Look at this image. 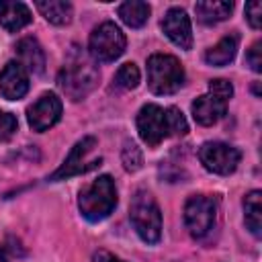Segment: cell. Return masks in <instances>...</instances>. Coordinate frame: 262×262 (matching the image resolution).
I'll use <instances>...</instances> for the list:
<instances>
[{
  "label": "cell",
  "mask_w": 262,
  "mask_h": 262,
  "mask_svg": "<svg viewBox=\"0 0 262 262\" xmlns=\"http://www.w3.org/2000/svg\"><path fill=\"white\" fill-rule=\"evenodd\" d=\"M135 123H137L139 137L147 147L160 145L168 135L182 137L188 133V123L182 111L176 106L162 108L160 104H154V102L143 104L141 111L137 113Z\"/></svg>",
  "instance_id": "cell-1"
},
{
  "label": "cell",
  "mask_w": 262,
  "mask_h": 262,
  "mask_svg": "<svg viewBox=\"0 0 262 262\" xmlns=\"http://www.w3.org/2000/svg\"><path fill=\"white\" fill-rule=\"evenodd\" d=\"M96 84H98V70L84 55H74L70 61H66V66L57 74V86L72 100L86 98Z\"/></svg>",
  "instance_id": "cell-2"
},
{
  "label": "cell",
  "mask_w": 262,
  "mask_h": 262,
  "mask_svg": "<svg viewBox=\"0 0 262 262\" xmlns=\"http://www.w3.org/2000/svg\"><path fill=\"white\" fill-rule=\"evenodd\" d=\"M78 207H80L82 217L92 223L106 219L117 207V188H115L113 178L108 174L98 176L90 186H86L80 192Z\"/></svg>",
  "instance_id": "cell-3"
},
{
  "label": "cell",
  "mask_w": 262,
  "mask_h": 262,
  "mask_svg": "<svg viewBox=\"0 0 262 262\" xmlns=\"http://www.w3.org/2000/svg\"><path fill=\"white\" fill-rule=\"evenodd\" d=\"M184 84V68L174 55L154 53L147 59V86L154 94H174Z\"/></svg>",
  "instance_id": "cell-4"
},
{
  "label": "cell",
  "mask_w": 262,
  "mask_h": 262,
  "mask_svg": "<svg viewBox=\"0 0 262 262\" xmlns=\"http://www.w3.org/2000/svg\"><path fill=\"white\" fill-rule=\"evenodd\" d=\"M131 223L145 244H158L162 237V213L147 190H137L129 207Z\"/></svg>",
  "instance_id": "cell-5"
},
{
  "label": "cell",
  "mask_w": 262,
  "mask_h": 262,
  "mask_svg": "<svg viewBox=\"0 0 262 262\" xmlns=\"http://www.w3.org/2000/svg\"><path fill=\"white\" fill-rule=\"evenodd\" d=\"M125 45H127L125 33L111 20L98 25L88 39L90 55L98 61H115L117 57L123 55Z\"/></svg>",
  "instance_id": "cell-6"
},
{
  "label": "cell",
  "mask_w": 262,
  "mask_h": 262,
  "mask_svg": "<svg viewBox=\"0 0 262 262\" xmlns=\"http://www.w3.org/2000/svg\"><path fill=\"white\" fill-rule=\"evenodd\" d=\"M217 217V203L211 196L194 194L184 205V225L194 239H203L211 233Z\"/></svg>",
  "instance_id": "cell-7"
},
{
  "label": "cell",
  "mask_w": 262,
  "mask_h": 262,
  "mask_svg": "<svg viewBox=\"0 0 262 262\" xmlns=\"http://www.w3.org/2000/svg\"><path fill=\"white\" fill-rule=\"evenodd\" d=\"M199 160H201V164L209 172L227 176V174H231L237 168V164L242 160V154H239L237 147H233L229 143H223V141H207L199 149Z\"/></svg>",
  "instance_id": "cell-8"
},
{
  "label": "cell",
  "mask_w": 262,
  "mask_h": 262,
  "mask_svg": "<svg viewBox=\"0 0 262 262\" xmlns=\"http://www.w3.org/2000/svg\"><path fill=\"white\" fill-rule=\"evenodd\" d=\"M96 147V139L92 135L88 137H82L70 151V156L66 158V162L51 174L49 180H66L70 176H76V174H84L88 170H94L96 166H100V158H94V160H88V154Z\"/></svg>",
  "instance_id": "cell-9"
},
{
  "label": "cell",
  "mask_w": 262,
  "mask_h": 262,
  "mask_svg": "<svg viewBox=\"0 0 262 262\" xmlns=\"http://www.w3.org/2000/svg\"><path fill=\"white\" fill-rule=\"evenodd\" d=\"M61 100L53 92L41 94L29 108H27V121L33 131H47L61 119Z\"/></svg>",
  "instance_id": "cell-10"
},
{
  "label": "cell",
  "mask_w": 262,
  "mask_h": 262,
  "mask_svg": "<svg viewBox=\"0 0 262 262\" xmlns=\"http://www.w3.org/2000/svg\"><path fill=\"white\" fill-rule=\"evenodd\" d=\"M162 31L166 37L180 49H190L192 47V29H190V18L182 8H170L162 20Z\"/></svg>",
  "instance_id": "cell-11"
},
{
  "label": "cell",
  "mask_w": 262,
  "mask_h": 262,
  "mask_svg": "<svg viewBox=\"0 0 262 262\" xmlns=\"http://www.w3.org/2000/svg\"><path fill=\"white\" fill-rule=\"evenodd\" d=\"M0 92L6 100H18L29 92V72L18 61H8L2 68Z\"/></svg>",
  "instance_id": "cell-12"
},
{
  "label": "cell",
  "mask_w": 262,
  "mask_h": 262,
  "mask_svg": "<svg viewBox=\"0 0 262 262\" xmlns=\"http://www.w3.org/2000/svg\"><path fill=\"white\" fill-rule=\"evenodd\" d=\"M227 111V102L217 98L215 94L207 92L203 96H199L194 102H192V117L199 125L203 127H209V125H215Z\"/></svg>",
  "instance_id": "cell-13"
},
{
  "label": "cell",
  "mask_w": 262,
  "mask_h": 262,
  "mask_svg": "<svg viewBox=\"0 0 262 262\" xmlns=\"http://www.w3.org/2000/svg\"><path fill=\"white\" fill-rule=\"evenodd\" d=\"M16 55L29 74H41L45 70V51L35 37H23L16 43Z\"/></svg>",
  "instance_id": "cell-14"
},
{
  "label": "cell",
  "mask_w": 262,
  "mask_h": 262,
  "mask_svg": "<svg viewBox=\"0 0 262 262\" xmlns=\"http://www.w3.org/2000/svg\"><path fill=\"white\" fill-rule=\"evenodd\" d=\"M33 20L31 10L27 4L23 2H10V0H0V25L10 31L16 33L23 27H27Z\"/></svg>",
  "instance_id": "cell-15"
},
{
  "label": "cell",
  "mask_w": 262,
  "mask_h": 262,
  "mask_svg": "<svg viewBox=\"0 0 262 262\" xmlns=\"http://www.w3.org/2000/svg\"><path fill=\"white\" fill-rule=\"evenodd\" d=\"M233 10V2H219V0H201L194 4L196 18L203 25H217L225 20Z\"/></svg>",
  "instance_id": "cell-16"
},
{
  "label": "cell",
  "mask_w": 262,
  "mask_h": 262,
  "mask_svg": "<svg viewBox=\"0 0 262 262\" xmlns=\"http://www.w3.org/2000/svg\"><path fill=\"white\" fill-rule=\"evenodd\" d=\"M35 6L51 25H59V27L68 25L72 20V14H74L72 4L63 2V0H39Z\"/></svg>",
  "instance_id": "cell-17"
},
{
  "label": "cell",
  "mask_w": 262,
  "mask_h": 262,
  "mask_svg": "<svg viewBox=\"0 0 262 262\" xmlns=\"http://www.w3.org/2000/svg\"><path fill=\"white\" fill-rule=\"evenodd\" d=\"M235 53H237V37L229 35V37H223L219 43H215L211 49H207L205 61L209 66H227L233 61Z\"/></svg>",
  "instance_id": "cell-18"
},
{
  "label": "cell",
  "mask_w": 262,
  "mask_h": 262,
  "mask_svg": "<svg viewBox=\"0 0 262 262\" xmlns=\"http://www.w3.org/2000/svg\"><path fill=\"white\" fill-rule=\"evenodd\" d=\"M117 12H119L121 20H123L127 27H131V29H139V27H143V25L147 23L151 8H149L147 2H141V0H129V2H123V4L119 6Z\"/></svg>",
  "instance_id": "cell-19"
},
{
  "label": "cell",
  "mask_w": 262,
  "mask_h": 262,
  "mask_svg": "<svg viewBox=\"0 0 262 262\" xmlns=\"http://www.w3.org/2000/svg\"><path fill=\"white\" fill-rule=\"evenodd\" d=\"M244 211H246V225L252 231V235H262V192L252 190L244 199Z\"/></svg>",
  "instance_id": "cell-20"
},
{
  "label": "cell",
  "mask_w": 262,
  "mask_h": 262,
  "mask_svg": "<svg viewBox=\"0 0 262 262\" xmlns=\"http://www.w3.org/2000/svg\"><path fill=\"white\" fill-rule=\"evenodd\" d=\"M115 80H117V84H119L121 88H125V90H133V88L139 86V80H141L139 68H137L135 63L127 61V63H123V66L117 70Z\"/></svg>",
  "instance_id": "cell-21"
},
{
  "label": "cell",
  "mask_w": 262,
  "mask_h": 262,
  "mask_svg": "<svg viewBox=\"0 0 262 262\" xmlns=\"http://www.w3.org/2000/svg\"><path fill=\"white\" fill-rule=\"evenodd\" d=\"M121 160H123V166L127 172H137L143 166V154L137 147V143H133V141H125L123 151H121Z\"/></svg>",
  "instance_id": "cell-22"
},
{
  "label": "cell",
  "mask_w": 262,
  "mask_h": 262,
  "mask_svg": "<svg viewBox=\"0 0 262 262\" xmlns=\"http://www.w3.org/2000/svg\"><path fill=\"white\" fill-rule=\"evenodd\" d=\"M16 127H18L16 117L6 111H0V141H8L16 133Z\"/></svg>",
  "instance_id": "cell-23"
},
{
  "label": "cell",
  "mask_w": 262,
  "mask_h": 262,
  "mask_svg": "<svg viewBox=\"0 0 262 262\" xmlns=\"http://www.w3.org/2000/svg\"><path fill=\"white\" fill-rule=\"evenodd\" d=\"M209 92L215 94L217 98H221V100L227 102V100L233 96V86H231L229 80H221V78H217V80H211V82H209Z\"/></svg>",
  "instance_id": "cell-24"
},
{
  "label": "cell",
  "mask_w": 262,
  "mask_h": 262,
  "mask_svg": "<svg viewBox=\"0 0 262 262\" xmlns=\"http://www.w3.org/2000/svg\"><path fill=\"white\" fill-rule=\"evenodd\" d=\"M246 18H248V23H250L252 29H260V23H262V4L258 0L246 4Z\"/></svg>",
  "instance_id": "cell-25"
},
{
  "label": "cell",
  "mask_w": 262,
  "mask_h": 262,
  "mask_svg": "<svg viewBox=\"0 0 262 262\" xmlns=\"http://www.w3.org/2000/svg\"><path fill=\"white\" fill-rule=\"evenodd\" d=\"M262 47V43L260 41H256L250 49H248V53H246V63L254 70V72H262V57H260V49Z\"/></svg>",
  "instance_id": "cell-26"
},
{
  "label": "cell",
  "mask_w": 262,
  "mask_h": 262,
  "mask_svg": "<svg viewBox=\"0 0 262 262\" xmlns=\"http://www.w3.org/2000/svg\"><path fill=\"white\" fill-rule=\"evenodd\" d=\"M94 262H125V260L113 256V254L106 252V250H98V252L94 254Z\"/></svg>",
  "instance_id": "cell-27"
}]
</instances>
